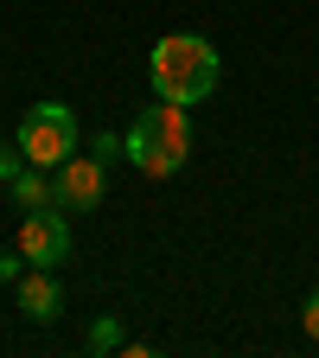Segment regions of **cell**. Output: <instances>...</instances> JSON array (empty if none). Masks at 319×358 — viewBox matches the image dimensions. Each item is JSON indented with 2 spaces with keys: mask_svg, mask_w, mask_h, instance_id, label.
<instances>
[{
  "mask_svg": "<svg viewBox=\"0 0 319 358\" xmlns=\"http://www.w3.org/2000/svg\"><path fill=\"white\" fill-rule=\"evenodd\" d=\"M147 77H154V96L160 103L198 109L217 90V77H223V58H217V45L198 38V32H166L154 45V58H147Z\"/></svg>",
  "mask_w": 319,
  "mask_h": 358,
  "instance_id": "obj_1",
  "label": "cell"
},
{
  "mask_svg": "<svg viewBox=\"0 0 319 358\" xmlns=\"http://www.w3.org/2000/svg\"><path fill=\"white\" fill-rule=\"evenodd\" d=\"M186 154H192V122H186L179 103L141 109L128 122V134H121V160H134L147 179H172L179 166H186Z\"/></svg>",
  "mask_w": 319,
  "mask_h": 358,
  "instance_id": "obj_2",
  "label": "cell"
},
{
  "mask_svg": "<svg viewBox=\"0 0 319 358\" xmlns=\"http://www.w3.org/2000/svg\"><path fill=\"white\" fill-rule=\"evenodd\" d=\"M20 154H26V166H64L71 154H77V115L64 109V103H32L26 109V122H20Z\"/></svg>",
  "mask_w": 319,
  "mask_h": 358,
  "instance_id": "obj_3",
  "label": "cell"
},
{
  "mask_svg": "<svg viewBox=\"0 0 319 358\" xmlns=\"http://www.w3.org/2000/svg\"><path fill=\"white\" fill-rule=\"evenodd\" d=\"M103 199H109V173H103V160H64V166H52V205L64 211V217H83V211H103Z\"/></svg>",
  "mask_w": 319,
  "mask_h": 358,
  "instance_id": "obj_4",
  "label": "cell"
},
{
  "mask_svg": "<svg viewBox=\"0 0 319 358\" xmlns=\"http://www.w3.org/2000/svg\"><path fill=\"white\" fill-rule=\"evenodd\" d=\"M20 262H32V268H58V262H71V224H64L58 205H45V211H26V217H20Z\"/></svg>",
  "mask_w": 319,
  "mask_h": 358,
  "instance_id": "obj_5",
  "label": "cell"
},
{
  "mask_svg": "<svg viewBox=\"0 0 319 358\" xmlns=\"http://www.w3.org/2000/svg\"><path fill=\"white\" fill-rule=\"evenodd\" d=\"M20 313L38 327H52L64 313V282L52 275V268H32V275H20Z\"/></svg>",
  "mask_w": 319,
  "mask_h": 358,
  "instance_id": "obj_6",
  "label": "cell"
},
{
  "mask_svg": "<svg viewBox=\"0 0 319 358\" xmlns=\"http://www.w3.org/2000/svg\"><path fill=\"white\" fill-rule=\"evenodd\" d=\"M7 186H13V205L20 211H45V205H52V173H45V166H20Z\"/></svg>",
  "mask_w": 319,
  "mask_h": 358,
  "instance_id": "obj_7",
  "label": "cell"
},
{
  "mask_svg": "<svg viewBox=\"0 0 319 358\" xmlns=\"http://www.w3.org/2000/svg\"><path fill=\"white\" fill-rule=\"evenodd\" d=\"M121 345H128L121 320H96V327H89V339H83V352H121Z\"/></svg>",
  "mask_w": 319,
  "mask_h": 358,
  "instance_id": "obj_8",
  "label": "cell"
},
{
  "mask_svg": "<svg viewBox=\"0 0 319 358\" xmlns=\"http://www.w3.org/2000/svg\"><path fill=\"white\" fill-rule=\"evenodd\" d=\"M26 166V154H20V141H0V179H13Z\"/></svg>",
  "mask_w": 319,
  "mask_h": 358,
  "instance_id": "obj_9",
  "label": "cell"
},
{
  "mask_svg": "<svg viewBox=\"0 0 319 358\" xmlns=\"http://www.w3.org/2000/svg\"><path fill=\"white\" fill-rule=\"evenodd\" d=\"M300 327H306V339L319 345V288L306 294V307H300Z\"/></svg>",
  "mask_w": 319,
  "mask_h": 358,
  "instance_id": "obj_10",
  "label": "cell"
},
{
  "mask_svg": "<svg viewBox=\"0 0 319 358\" xmlns=\"http://www.w3.org/2000/svg\"><path fill=\"white\" fill-rule=\"evenodd\" d=\"M0 282H13V250H0Z\"/></svg>",
  "mask_w": 319,
  "mask_h": 358,
  "instance_id": "obj_11",
  "label": "cell"
}]
</instances>
